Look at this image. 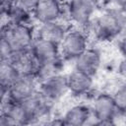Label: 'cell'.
Listing matches in <instances>:
<instances>
[{"label": "cell", "mask_w": 126, "mask_h": 126, "mask_svg": "<svg viewBox=\"0 0 126 126\" xmlns=\"http://www.w3.org/2000/svg\"><path fill=\"white\" fill-rule=\"evenodd\" d=\"M14 50L10 43L3 37L0 38V60H10L14 54Z\"/></svg>", "instance_id": "obj_20"}, {"label": "cell", "mask_w": 126, "mask_h": 126, "mask_svg": "<svg viewBox=\"0 0 126 126\" xmlns=\"http://www.w3.org/2000/svg\"><path fill=\"white\" fill-rule=\"evenodd\" d=\"M2 16L6 18V23L12 25H28L33 20L32 13L15 3L9 10L2 13Z\"/></svg>", "instance_id": "obj_17"}, {"label": "cell", "mask_w": 126, "mask_h": 126, "mask_svg": "<svg viewBox=\"0 0 126 126\" xmlns=\"http://www.w3.org/2000/svg\"><path fill=\"white\" fill-rule=\"evenodd\" d=\"M1 37L5 38L12 46L14 52L30 50L33 40L36 37L35 28L28 25L3 24L1 29Z\"/></svg>", "instance_id": "obj_3"}, {"label": "cell", "mask_w": 126, "mask_h": 126, "mask_svg": "<svg viewBox=\"0 0 126 126\" xmlns=\"http://www.w3.org/2000/svg\"><path fill=\"white\" fill-rule=\"evenodd\" d=\"M73 62L74 69L94 77L101 66V53L94 47H88Z\"/></svg>", "instance_id": "obj_10"}, {"label": "cell", "mask_w": 126, "mask_h": 126, "mask_svg": "<svg viewBox=\"0 0 126 126\" xmlns=\"http://www.w3.org/2000/svg\"><path fill=\"white\" fill-rule=\"evenodd\" d=\"M71 27V25L60 20L38 24V26L35 28V34L37 37H41L60 44Z\"/></svg>", "instance_id": "obj_11"}, {"label": "cell", "mask_w": 126, "mask_h": 126, "mask_svg": "<svg viewBox=\"0 0 126 126\" xmlns=\"http://www.w3.org/2000/svg\"><path fill=\"white\" fill-rule=\"evenodd\" d=\"M31 119L32 124L38 123L42 119H47L51 115L52 108L55 104L47 96H45L39 90L32 96L23 101Z\"/></svg>", "instance_id": "obj_6"}, {"label": "cell", "mask_w": 126, "mask_h": 126, "mask_svg": "<svg viewBox=\"0 0 126 126\" xmlns=\"http://www.w3.org/2000/svg\"><path fill=\"white\" fill-rule=\"evenodd\" d=\"M101 1L103 0H69L64 3L62 21L72 27L86 30Z\"/></svg>", "instance_id": "obj_2"}, {"label": "cell", "mask_w": 126, "mask_h": 126, "mask_svg": "<svg viewBox=\"0 0 126 126\" xmlns=\"http://www.w3.org/2000/svg\"><path fill=\"white\" fill-rule=\"evenodd\" d=\"M106 4H108L109 8H115V9H122L126 5V0H104Z\"/></svg>", "instance_id": "obj_24"}, {"label": "cell", "mask_w": 126, "mask_h": 126, "mask_svg": "<svg viewBox=\"0 0 126 126\" xmlns=\"http://www.w3.org/2000/svg\"><path fill=\"white\" fill-rule=\"evenodd\" d=\"M64 3L59 0H40L32 11V18L37 24L62 21Z\"/></svg>", "instance_id": "obj_7"}, {"label": "cell", "mask_w": 126, "mask_h": 126, "mask_svg": "<svg viewBox=\"0 0 126 126\" xmlns=\"http://www.w3.org/2000/svg\"><path fill=\"white\" fill-rule=\"evenodd\" d=\"M126 20L121 9L108 8L99 16L93 19L87 30L98 41H110L116 39L125 32Z\"/></svg>", "instance_id": "obj_1"}, {"label": "cell", "mask_w": 126, "mask_h": 126, "mask_svg": "<svg viewBox=\"0 0 126 126\" xmlns=\"http://www.w3.org/2000/svg\"><path fill=\"white\" fill-rule=\"evenodd\" d=\"M91 109L93 124L111 125L114 124L115 119L120 116L113 96L108 93H100L95 95Z\"/></svg>", "instance_id": "obj_5"}, {"label": "cell", "mask_w": 126, "mask_h": 126, "mask_svg": "<svg viewBox=\"0 0 126 126\" xmlns=\"http://www.w3.org/2000/svg\"><path fill=\"white\" fill-rule=\"evenodd\" d=\"M63 62H64L63 58L60 57V58H57L54 60L38 63L36 70L34 72V77L40 84V83L48 80L49 78L62 73Z\"/></svg>", "instance_id": "obj_16"}, {"label": "cell", "mask_w": 126, "mask_h": 126, "mask_svg": "<svg viewBox=\"0 0 126 126\" xmlns=\"http://www.w3.org/2000/svg\"><path fill=\"white\" fill-rule=\"evenodd\" d=\"M116 47L122 56H126V32H123L116 38Z\"/></svg>", "instance_id": "obj_21"}, {"label": "cell", "mask_w": 126, "mask_h": 126, "mask_svg": "<svg viewBox=\"0 0 126 126\" xmlns=\"http://www.w3.org/2000/svg\"><path fill=\"white\" fill-rule=\"evenodd\" d=\"M0 2H1V13H5L16 3V0H0Z\"/></svg>", "instance_id": "obj_25"}, {"label": "cell", "mask_w": 126, "mask_h": 126, "mask_svg": "<svg viewBox=\"0 0 126 126\" xmlns=\"http://www.w3.org/2000/svg\"><path fill=\"white\" fill-rule=\"evenodd\" d=\"M121 12H122V14H123V17H124L125 20H126V5L121 9Z\"/></svg>", "instance_id": "obj_26"}, {"label": "cell", "mask_w": 126, "mask_h": 126, "mask_svg": "<svg viewBox=\"0 0 126 126\" xmlns=\"http://www.w3.org/2000/svg\"><path fill=\"white\" fill-rule=\"evenodd\" d=\"M39 91L50 100L56 103L69 93L67 75L60 73L40 83Z\"/></svg>", "instance_id": "obj_9"}, {"label": "cell", "mask_w": 126, "mask_h": 126, "mask_svg": "<svg viewBox=\"0 0 126 126\" xmlns=\"http://www.w3.org/2000/svg\"><path fill=\"white\" fill-rule=\"evenodd\" d=\"M60 2H62V3H66V2H68L69 0H59Z\"/></svg>", "instance_id": "obj_27"}, {"label": "cell", "mask_w": 126, "mask_h": 126, "mask_svg": "<svg viewBox=\"0 0 126 126\" xmlns=\"http://www.w3.org/2000/svg\"><path fill=\"white\" fill-rule=\"evenodd\" d=\"M120 116H126V80H124L112 94Z\"/></svg>", "instance_id": "obj_19"}, {"label": "cell", "mask_w": 126, "mask_h": 126, "mask_svg": "<svg viewBox=\"0 0 126 126\" xmlns=\"http://www.w3.org/2000/svg\"><path fill=\"white\" fill-rule=\"evenodd\" d=\"M89 47L85 30L71 27L59 44L60 55L64 61H74Z\"/></svg>", "instance_id": "obj_4"}, {"label": "cell", "mask_w": 126, "mask_h": 126, "mask_svg": "<svg viewBox=\"0 0 126 126\" xmlns=\"http://www.w3.org/2000/svg\"><path fill=\"white\" fill-rule=\"evenodd\" d=\"M40 2V0H16V3L20 6H22L23 8L27 9L28 11L32 12L35 9V7L38 5V3Z\"/></svg>", "instance_id": "obj_22"}, {"label": "cell", "mask_w": 126, "mask_h": 126, "mask_svg": "<svg viewBox=\"0 0 126 126\" xmlns=\"http://www.w3.org/2000/svg\"><path fill=\"white\" fill-rule=\"evenodd\" d=\"M117 72L123 80H126V56H122L121 60L119 61L117 66Z\"/></svg>", "instance_id": "obj_23"}, {"label": "cell", "mask_w": 126, "mask_h": 126, "mask_svg": "<svg viewBox=\"0 0 126 126\" xmlns=\"http://www.w3.org/2000/svg\"><path fill=\"white\" fill-rule=\"evenodd\" d=\"M69 93L74 96H84L93 91L94 77L74 69L67 75Z\"/></svg>", "instance_id": "obj_13"}, {"label": "cell", "mask_w": 126, "mask_h": 126, "mask_svg": "<svg viewBox=\"0 0 126 126\" xmlns=\"http://www.w3.org/2000/svg\"><path fill=\"white\" fill-rule=\"evenodd\" d=\"M10 61L16 67L20 75H34L37 67V61L30 50L17 51L13 54Z\"/></svg>", "instance_id": "obj_15"}, {"label": "cell", "mask_w": 126, "mask_h": 126, "mask_svg": "<svg viewBox=\"0 0 126 126\" xmlns=\"http://www.w3.org/2000/svg\"><path fill=\"white\" fill-rule=\"evenodd\" d=\"M39 90V83L34 75H22L9 88V95L15 102H23Z\"/></svg>", "instance_id": "obj_8"}, {"label": "cell", "mask_w": 126, "mask_h": 126, "mask_svg": "<svg viewBox=\"0 0 126 126\" xmlns=\"http://www.w3.org/2000/svg\"><path fill=\"white\" fill-rule=\"evenodd\" d=\"M125 32H126V28H125Z\"/></svg>", "instance_id": "obj_28"}, {"label": "cell", "mask_w": 126, "mask_h": 126, "mask_svg": "<svg viewBox=\"0 0 126 126\" xmlns=\"http://www.w3.org/2000/svg\"><path fill=\"white\" fill-rule=\"evenodd\" d=\"M20 76V73L10 60H0V87L9 89Z\"/></svg>", "instance_id": "obj_18"}, {"label": "cell", "mask_w": 126, "mask_h": 126, "mask_svg": "<svg viewBox=\"0 0 126 126\" xmlns=\"http://www.w3.org/2000/svg\"><path fill=\"white\" fill-rule=\"evenodd\" d=\"M30 51L37 63L50 61L61 57L59 44L37 36L33 40Z\"/></svg>", "instance_id": "obj_12"}, {"label": "cell", "mask_w": 126, "mask_h": 126, "mask_svg": "<svg viewBox=\"0 0 126 126\" xmlns=\"http://www.w3.org/2000/svg\"><path fill=\"white\" fill-rule=\"evenodd\" d=\"M65 125L68 126H83L90 124L93 120L92 109L90 106L79 103L69 107L62 115Z\"/></svg>", "instance_id": "obj_14"}]
</instances>
